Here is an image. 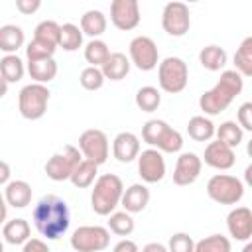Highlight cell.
<instances>
[{
  "label": "cell",
  "mask_w": 252,
  "mask_h": 252,
  "mask_svg": "<svg viewBox=\"0 0 252 252\" xmlns=\"http://www.w3.org/2000/svg\"><path fill=\"white\" fill-rule=\"evenodd\" d=\"M24 41L26 35L20 26L16 24L0 26V51H4L6 55H16V51L24 47Z\"/></svg>",
  "instance_id": "7402d4cb"
},
{
  "label": "cell",
  "mask_w": 252,
  "mask_h": 252,
  "mask_svg": "<svg viewBox=\"0 0 252 252\" xmlns=\"http://www.w3.org/2000/svg\"><path fill=\"white\" fill-rule=\"evenodd\" d=\"M215 136H217V140L222 142L224 146L236 150V148L242 144L244 132H242V128H240L234 120H224V122H220V126H215Z\"/></svg>",
  "instance_id": "83f0119b"
},
{
  "label": "cell",
  "mask_w": 252,
  "mask_h": 252,
  "mask_svg": "<svg viewBox=\"0 0 252 252\" xmlns=\"http://www.w3.org/2000/svg\"><path fill=\"white\" fill-rule=\"evenodd\" d=\"M140 252H167V246L161 242H148Z\"/></svg>",
  "instance_id": "bcb514c9"
},
{
  "label": "cell",
  "mask_w": 252,
  "mask_h": 252,
  "mask_svg": "<svg viewBox=\"0 0 252 252\" xmlns=\"http://www.w3.org/2000/svg\"><path fill=\"white\" fill-rule=\"evenodd\" d=\"M8 87H10V85H8V83H6V81L0 77V98H4V96H6V93H8Z\"/></svg>",
  "instance_id": "c3c4849f"
},
{
  "label": "cell",
  "mask_w": 252,
  "mask_h": 252,
  "mask_svg": "<svg viewBox=\"0 0 252 252\" xmlns=\"http://www.w3.org/2000/svg\"><path fill=\"white\" fill-rule=\"evenodd\" d=\"M57 47L53 45H47L43 41H37V39H32L28 45H26V59L28 61H41V59H51L53 53H55Z\"/></svg>",
  "instance_id": "f35d334b"
},
{
  "label": "cell",
  "mask_w": 252,
  "mask_h": 252,
  "mask_svg": "<svg viewBox=\"0 0 252 252\" xmlns=\"http://www.w3.org/2000/svg\"><path fill=\"white\" fill-rule=\"evenodd\" d=\"M140 154V138L132 132H120L112 140V156L120 163H130Z\"/></svg>",
  "instance_id": "ac0fdd59"
},
{
  "label": "cell",
  "mask_w": 252,
  "mask_h": 252,
  "mask_svg": "<svg viewBox=\"0 0 252 252\" xmlns=\"http://www.w3.org/2000/svg\"><path fill=\"white\" fill-rule=\"evenodd\" d=\"M130 59L126 57V53L122 51H112L110 57L106 59V63L100 67L104 79H110V81H122L128 73H130Z\"/></svg>",
  "instance_id": "44dd1931"
},
{
  "label": "cell",
  "mask_w": 252,
  "mask_h": 252,
  "mask_svg": "<svg viewBox=\"0 0 252 252\" xmlns=\"http://www.w3.org/2000/svg\"><path fill=\"white\" fill-rule=\"evenodd\" d=\"M242 89H244V79L234 69L222 71L215 87H211L201 94L199 106L205 112V116H217L232 104V100L242 93Z\"/></svg>",
  "instance_id": "7a4b0ae2"
},
{
  "label": "cell",
  "mask_w": 252,
  "mask_h": 252,
  "mask_svg": "<svg viewBox=\"0 0 252 252\" xmlns=\"http://www.w3.org/2000/svg\"><path fill=\"white\" fill-rule=\"evenodd\" d=\"M59 32H61V24H57L55 20H43V22H39L35 26L33 39L57 47L59 45Z\"/></svg>",
  "instance_id": "e575fe53"
},
{
  "label": "cell",
  "mask_w": 252,
  "mask_h": 252,
  "mask_svg": "<svg viewBox=\"0 0 252 252\" xmlns=\"http://www.w3.org/2000/svg\"><path fill=\"white\" fill-rule=\"evenodd\" d=\"M159 104H161L159 89H156L152 85H146V87H140L136 91V106L142 112H154V110L159 108Z\"/></svg>",
  "instance_id": "836d02e7"
},
{
  "label": "cell",
  "mask_w": 252,
  "mask_h": 252,
  "mask_svg": "<svg viewBox=\"0 0 252 252\" xmlns=\"http://www.w3.org/2000/svg\"><path fill=\"white\" fill-rule=\"evenodd\" d=\"M32 228H30V222L26 219H12L8 222H4L2 226V236L8 244H14V246H24L32 236H30Z\"/></svg>",
  "instance_id": "603a6c76"
},
{
  "label": "cell",
  "mask_w": 252,
  "mask_h": 252,
  "mask_svg": "<svg viewBox=\"0 0 252 252\" xmlns=\"http://www.w3.org/2000/svg\"><path fill=\"white\" fill-rule=\"evenodd\" d=\"M242 132H252V102H244L240 104V108L236 110V120H234Z\"/></svg>",
  "instance_id": "60d3db41"
},
{
  "label": "cell",
  "mask_w": 252,
  "mask_h": 252,
  "mask_svg": "<svg viewBox=\"0 0 252 252\" xmlns=\"http://www.w3.org/2000/svg\"><path fill=\"white\" fill-rule=\"evenodd\" d=\"M124 193V183L118 175L114 173H102L96 177V181L93 183V191H91V209L100 215V217H108L110 213H114V209L120 205Z\"/></svg>",
  "instance_id": "3957f363"
},
{
  "label": "cell",
  "mask_w": 252,
  "mask_h": 252,
  "mask_svg": "<svg viewBox=\"0 0 252 252\" xmlns=\"http://www.w3.org/2000/svg\"><path fill=\"white\" fill-rule=\"evenodd\" d=\"M128 53H130V63L140 69V71H152L159 65V51H158V45L152 37L148 35H136L132 41H130V47H128Z\"/></svg>",
  "instance_id": "8fae6325"
},
{
  "label": "cell",
  "mask_w": 252,
  "mask_h": 252,
  "mask_svg": "<svg viewBox=\"0 0 252 252\" xmlns=\"http://www.w3.org/2000/svg\"><path fill=\"white\" fill-rule=\"evenodd\" d=\"M4 199L8 203V207L14 209H24L32 203V185L24 179H14L6 185L4 189Z\"/></svg>",
  "instance_id": "ffe728a7"
},
{
  "label": "cell",
  "mask_w": 252,
  "mask_h": 252,
  "mask_svg": "<svg viewBox=\"0 0 252 252\" xmlns=\"http://www.w3.org/2000/svg\"><path fill=\"white\" fill-rule=\"evenodd\" d=\"M228 55L220 45H205L199 51V63L207 71H224Z\"/></svg>",
  "instance_id": "d4e9b609"
},
{
  "label": "cell",
  "mask_w": 252,
  "mask_h": 252,
  "mask_svg": "<svg viewBox=\"0 0 252 252\" xmlns=\"http://www.w3.org/2000/svg\"><path fill=\"white\" fill-rule=\"evenodd\" d=\"M81 45H83V32H81V28L71 24V22L63 24L61 32H59V45L57 47H63L65 51H77Z\"/></svg>",
  "instance_id": "d590c367"
},
{
  "label": "cell",
  "mask_w": 252,
  "mask_h": 252,
  "mask_svg": "<svg viewBox=\"0 0 252 252\" xmlns=\"http://www.w3.org/2000/svg\"><path fill=\"white\" fill-rule=\"evenodd\" d=\"M142 20L138 0H112L110 4V22L114 28L122 32H130L138 28Z\"/></svg>",
  "instance_id": "5bb4252c"
},
{
  "label": "cell",
  "mask_w": 252,
  "mask_h": 252,
  "mask_svg": "<svg viewBox=\"0 0 252 252\" xmlns=\"http://www.w3.org/2000/svg\"><path fill=\"white\" fill-rule=\"evenodd\" d=\"M6 217H8V203L4 199V193L0 191V224H4Z\"/></svg>",
  "instance_id": "7dc6e473"
},
{
  "label": "cell",
  "mask_w": 252,
  "mask_h": 252,
  "mask_svg": "<svg viewBox=\"0 0 252 252\" xmlns=\"http://www.w3.org/2000/svg\"><path fill=\"white\" fill-rule=\"evenodd\" d=\"M96 177H98V165L93 163V161H89V159H83V161L75 167V171H73V175L69 177V181H71L75 187L85 189V187H91V185L96 181Z\"/></svg>",
  "instance_id": "f546056e"
},
{
  "label": "cell",
  "mask_w": 252,
  "mask_h": 252,
  "mask_svg": "<svg viewBox=\"0 0 252 252\" xmlns=\"http://www.w3.org/2000/svg\"><path fill=\"white\" fill-rule=\"evenodd\" d=\"M138 173L144 183H158L165 177V159L163 154L156 148L140 150L138 154Z\"/></svg>",
  "instance_id": "4fadbf2b"
},
{
  "label": "cell",
  "mask_w": 252,
  "mask_h": 252,
  "mask_svg": "<svg viewBox=\"0 0 252 252\" xmlns=\"http://www.w3.org/2000/svg\"><path fill=\"white\" fill-rule=\"evenodd\" d=\"M81 161H83V156H81L79 148L73 146V144H67L61 152H55L45 161L43 169H45V175L51 181H67Z\"/></svg>",
  "instance_id": "ba28073f"
},
{
  "label": "cell",
  "mask_w": 252,
  "mask_h": 252,
  "mask_svg": "<svg viewBox=\"0 0 252 252\" xmlns=\"http://www.w3.org/2000/svg\"><path fill=\"white\" fill-rule=\"evenodd\" d=\"M187 134L195 142H211L215 138V124L205 114L191 116L187 122Z\"/></svg>",
  "instance_id": "484cf974"
},
{
  "label": "cell",
  "mask_w": 252,
  "mask_h": 252,
  "mask_svg": "<svg viewBox=\"0 0 252 252\" xmlns=\"http://www.w3.org/2000/svg\"><path fill=\"white\" fill-rule=\"evenodd\" d=\"M150 203V189L144 183H132L128 189H124L120 205L124 207L126 213H142Z\"/></svg>",
  "instance_id": "d6986e66"
},
{
  "label": "cell",
  "mask_w": 252,
  "mask_h": 252,
  "mask_svg": "<svg viewBox=\"0 0 252 252\" xmlns=\"http://www.w3.org/2000/svg\"><path fill=\"white\" fill-rule=\"evenodd\" d=\"M142 140L161 154H177L183 148V136L161 118H152L142 126Z\"/></svg>",
  "instance_id": "277c9868"
},
{
  "label": "cell",
  "mask_w": 252,
  "mask_h": 252,
  "mask_svg": "<svg viewBox=\"0 0 252 252\" xmlns=\"http://www.w3.org/2000/svg\"><path fill=\"white\" fill-rule=\"evenodd\" d=\"M112 252H140V248L132 238H120L112 246Z\"/></svg>",
  "instance_id": "ee69618b"
},
{
  "label": "cell",
  "mask_w": 252,
  "mask_h": 252,
  "mask_svg": "<svg viewBox=\"0 0 252 252\" xmlns=\"http://www.w3.org/2000/svg\"><path fill=\"white\" fill-rule=\"evenodd\" d=\"M26 73V65L18 55H4L0 59V77L10 85L18 83Z\"/></svg>",
  "instance_id": "1f68e13d"
},
{
  "label": "cell",
  "mask_w": 252,
  "mask_h": 252,
  "mask_svg": "<svg viewBox=\"0 0 252 252\" xmlns=\"http://www.w3.org/2000/svg\"><path fill=\"white\" fill-rule=\"evenodd\" d=\"M26 71L30 73L33 83L45 85V83H49L57 77V63H55L53 57L51 59H41V61H28Z\"/></svg>",
  "instance_id": "4316f807"
},
{
  "label": "cell",
  "mask_w": 252,
  "mask_h": 252,
  "mask_svg": "<svg viewBox=\"0 0 252 252\" xmlns=\"http://www.w3.org/2000/svg\"><path fill=\"white\" fill-rule=\"evenodd\" d=\"M32 220L35 230L43 238L57 240L69 230L71 224L69 205L57 195H43L32 211Z\"/></svg>",
  "instance_id": "6da1fadb"
},
{
  "label": "cell",
  "mask_w": 252,
  "mask_h": 252,
  "mask_svg": "<svg viewBox=\"0 0 252 252\" xmlns=\"http://www.w3.org/2000/svg\"><path fill=\"white\" fill-rule=\"evenodd\" d=\"M232 59H234V71L242 79L252 75V37L250 35L242 39V43L238 45Z\"/></svg>",
  "instance_id": "f1b7e54d"
},
{
  "label": "cell",
  "mask_w": 252,
  "mask_h": 252,
  "mask_svg": "<svg viewBox=\"0 0 252 252\" xmlns=\"http://www.w3.org/2000/svg\"><path fill=\"white\" fill-rule=\"evenodd\" d=\"M0 252H4V242L0 240Z\"/></svg>",
  "instance_id": "f907efd6"
},
{
  "label": "cell",
  "mask_w": 252,
  "mask_h": 252,
  "mask_svg": "<svg viewBox=\"0 0 252 252\" xmlns=\"http://www.w3.org/2000/svg\"><path fill=\"white\" fill-rule=\"evenodd\" d=\"M201 169H203V161L195 152H181L173 167V183L179 187L191 185L199 179Z\"/></svg>",
  "instance_id": "9a60e30c"
},
{
  "label": "cell",
  "mask_w": 252,
  "mask_h": 252,
  "mask_svg": "<svg viewBox=\"0 0 252 252\" xmlns=\"http://www.w3.org/2000/svg\"><path fill=\"white\" fill-rule=\"evenodd\" d=\"M161 28L171 37H183L191 28V14L183 2H169L161 12Z\"/></svg>",
  "instance_id": "7c38bea8"
},
{
  "label": "cell",
  "mask_w": 252,
  "mask_h": 252,
  "mask_svg": "<svg viewBox=\"0 0 252 252\" xmlns=\"http://www.w3.org/2000/svg\"><path fill=\"white\" fill-rule=\"evenodd\" d=\"M228 234L238 242H248L252 236V211L248 207H234L226 217Z\"/></svg>",
  "instance_id": "e0dca14e"
},
{
  "label": "cell",
  "mask_w": 252,
  "mask_h": 252,
  "mask_svg": "<svg viewBox=\"0 0 252 252\" xmlns=\"http://www.w3.org/2000/svg\"><path fill=\"white\" fill-rule=\"evenodd\" d=\"M244 183L236 175L215 173L207 181V195L219 205H236L244 197Z\"/></svg>",
  "instance_id": "5b68a950"
},
{
  "label": "cell",
  "mask_w": 252,
  "mask_h": 252,
  "mask_svg": "<svg viewBox=\"0 0 252 252\" xmlns=\"http://www.w3.org/2000/svg\"><path fill=\"white\" fill-rule=\"evenodd\" d=\"M110 244V230L98 224L79 226L71 234V248L75 252H102Z\"/></svg>",
  "instance_id": "9c48e42d"
},
{
  "label": "cell",
  "mask_w": 252,
  "mask_h": 252,
  "mask_svg": "<svg viewBox=\"0 0 252 252\" xmlns=\"http://www.w3.org/2000/svg\"><path fill=\"white\" fill-rule=\"evenodd\" d=\"M41 8V0H16V10L24 16H32Z\"/></svg>",
  "instance_id": "b9f144b4"
},
{
  "label": "cell",
  "mask_w": 252,
  "mask_h": 252,
  "mask_svg": "<svg viewBox=\"0 0 252 252\" xmlns=\"http://www.w3.org/2000/svg\"><path fill=\"white\" fill-rule=\"evenodd\" d=\"M193 250H195V240L187 232H175L169 236L167 252H193Z\"/></svg>",
  "instance_id": "ab89813d"
},
{
  "label": "cell",
  "mask_w": 252,
  "mask_h": 252,
  "mask_svg": "<svg viewBox=\"0 0 252 252\" xmlns=\"http://www.w3.org/2000/svg\"><path fill=\"white\" fill-rule=\"evenodd\" d=\"M193 252H232V244L228 236L222 234H209L195 242Z\"/></svg>",
  "instance_id": "8d00e7d4"
},
{
  "label": "cell",
  "mask_w": 252,
  "mask_h": 252,
  "mask_svg": "<svg viewBox=\"0 0 252 252\" xmlns=\"http://www.w3.org/2000/svg\"><path fill=\"white\" fill-rule=\"evenodd\" d=\"M106 228L112 234H116V236H130L134 232V228H136V222H134V219H132L130 213H126V211H114V213L108 215Z\"/></svg>",
  "instance_id": "4dcf8cb0"
},
{
  "label": "cell",
  "mask_w": 252,
  "mask_h": 252,
  "mask_svg": "<svg viewBox=\"0 0 252 252\" xmlns=\"http://www.w3.org/2000/svg\"><path fill=\"white\" fill-rule=\"evenodd\" d=\"M79 152L83 159H89L96 165H102L110 156L108 136L98 128H89L79 136Z\"/></svg>",
  "instance_id": "30bf717a"
},
{
  "label": "cell",
  "mask_w": 252,
  "mask_h": 252,
  "mask_svg": "<svg viewBox=\"0 0 252 252\" xmlns=\"http://www.w3.org/2000/svg\"><path fill=\"white\" fill-rule=\"evenodd\" d=\"M242 252H252V242L248 240L246 244H244V248H242Z\"/></svg>",
  "instance_id": "681fc988"
},
{
  "label": "cell",
  "mask_w": 252,
  "mask_h": 252,
  "mask_svg": "<svg viewBox=\"0 0 252 252\" xmlns=\"http://www.w3.org/2000/svg\"><path fill=\"white\" fill-rule=\"evenodd\" d=\"M187 81H189V69L181 57L169 55L163 61H159L158 83H159L161 91H165L169 94H177L187 87Z\"/></svg>",
  "instance_id": "8992f818"
},
{
  "label": "cell",
  "mask_w": 252,
  "mask_h": 252,
  "mask_svg": "<svg viewBox=\"0 0 252 252\" xmlns=\"http://www.w3.org/2000/svg\"><path fill=\"white\" fill-rule=\"evenodd\" d=\"M201 161H205L209 167L219 169V171H226L236 163V152L228 146H224L219 140H213L205 146V154L201 158Z\"/></svg>",
  "instance_id": "2e32d148"
},
{
  "label": "cell",
  "mask_w": 252,
  "mask_h": 252,
  "mask_svg": "<svg viewBox=\"0 0 252 252\" xmlns=\"http://www.w3.org/2000/svg\"><path fill=\"white\" fill-rule=\"evenodd\" d=\"M83 55H85V61L89 63V67H98L100 69L106 63V59L110 57V49L102 39H91L85 45Z\"/></svg>",
  "instance_id": "d6a6232c"
},
{
  "label": "cell",
  "mask_w": 252,
  "mask_h": 252,
  "mask_svg": "<svg viewBox=\"0 0 252 252\" xmlns=\"http://www.w3.org/2000/svg\"><path fill=\"white\" fill-rule=\"evenodd\" d=\"M104 75L98 67H85L79 75V83L85 91H98L104 85Z\"/></svg>",
  "instance_id": "74e56055"
},
{
  "label": "cell",
  "mask_w": 252,
  "mask_h": 252,
  "mask_svg": "<svg viewBox=\"0 0 252 252\" xmlns=\"http://www.w3.org/2000/svg\"><path fill=\"white\" fill-rule=\"evenodd\" d=\"M106 26H108V22H106V16L100 12V10H87L83 16H81V32H83V35H89V37H93V39H98L104 32H106Z\"/></svg>",
  "instance_id": "cb8c5ba5"
},
{
  "label": "cell",
  "mask_w": 252,
  "mask_h": 252,
  "mask_svg": "<svg viewBox=\"0 0 252 252\" xmlns=\"http://www.w3.org/2000/svg\"><path fill=\"white\" fill-rule=\"evenodd\" d=\"M22 252H51L47 242L41 240V238H30L24 246H22Z\"/></svg>",
  "instance_id": "7bdbcfd3"
},
{
  "label": "cell",
  "mask_w": 252,
  "mask_h": 252,
  "mask_svg": "<svg viewBox=\"0 0 252 252\" xmlns=\"http://www.w3.org/2000/svg\"><path fill=\"white\" fill-rule=\"evenodd\" d=\"M49 89L47 85H39V83H30L26 87H22V91L18 93V110L26 120H39L45 110H47V102H49Z\"/></svg>",
  "instance_id": "52a82bcc"
},
{
  "label": "cell",
  "mask_w": 252,
  "mask_h": 252,
  "mask_svg": "<svg viewBox=\"0 0 252 252\" xmlns=\"http://www.w3.org/2000/svg\"><path fill=\"white\" fill-rule=\"evenodd\" d=\"M10 177H12L10 165L0 159V187H2V185H8V183H10Z\"/></svg>",
  "instance_id": "f6af8a7d"
}]
</instances>
